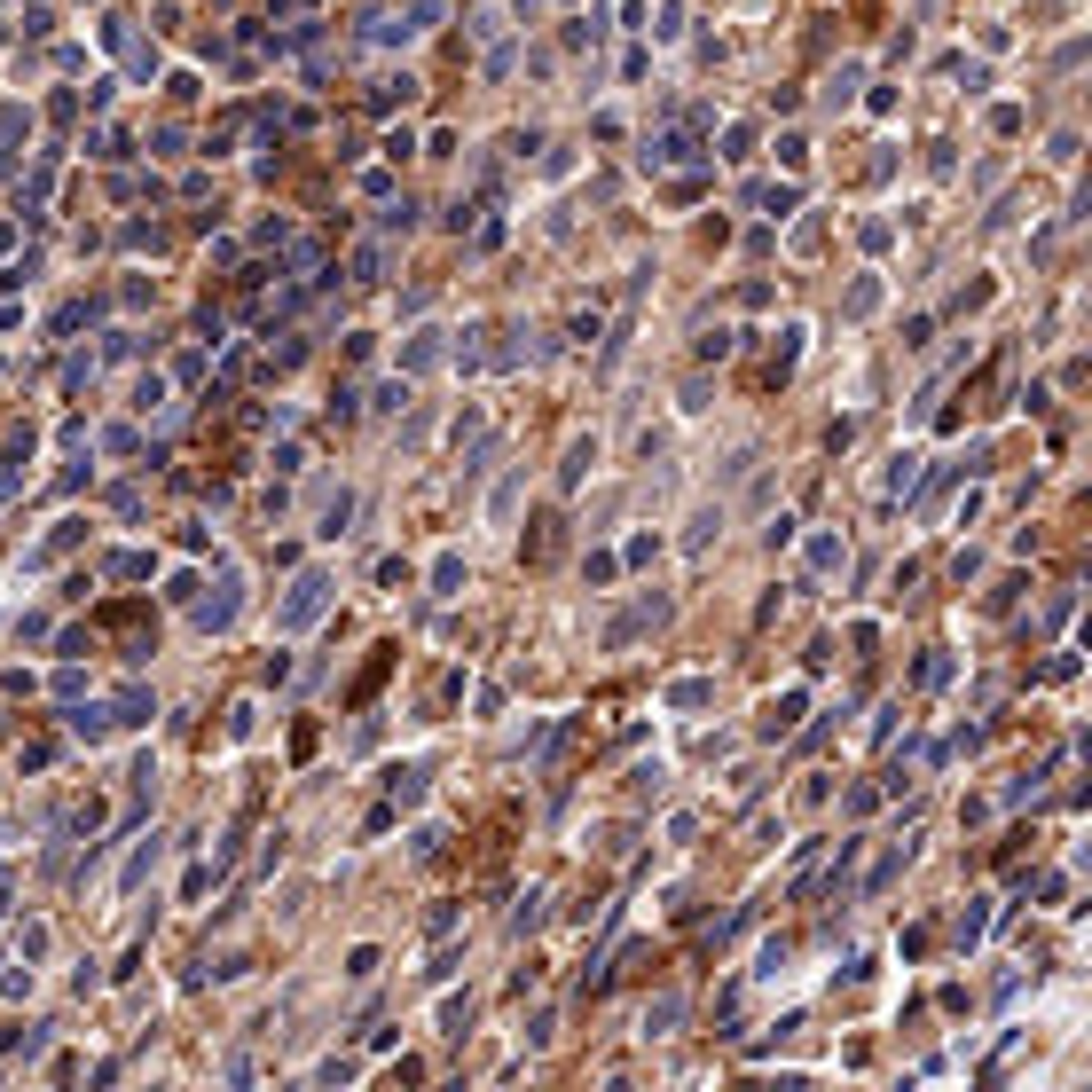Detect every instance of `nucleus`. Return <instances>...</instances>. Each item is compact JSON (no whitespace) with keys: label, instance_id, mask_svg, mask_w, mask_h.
Returning a JSON list of instances; mask_svg holds the SVG:
<instances>
[{"label":"nucleus","instance_id":"obj_4","mask_svg":"<svg viewBox=\"0 0 1092 1092\" xmlns=\"http://www.w3.org/2000/svg\"><path fill=\"white\" fill-rule=\"evenodd\" d=\"M676 1014H684V1006H676V998H660V1006H652V1014H645V1037H660V1029H668V1021H676Z\"/></svg>","mask_w":1092,"mask_h":1092},{"label":"nucleus","instance_id":"obj_3","mask_svg":"<svg viewBox=\"0 0 1092 1092\" xmlns=\"http://www.w3.org/2000/svg\"><path fill=\"white\" fill-rule=\"evenodd\" d=\"M700 700H707V684H700V676H684V684H668V707H700Z\"/></svg>","mask_w":1092,"mask_h":1092},{"label":"nucleus","instance_id":"obj_1","mask_svg":"<svg viewBox=\"0 0 1092 1092\" xmlns=\"http://www.w3.org/2000/svg\"><path fill=\"white\" fill-rule=\"evenodd\" d=\"M323 590H331V582H323V574H307V582L291 590V605H283V629H307V621L323 613Z\"/></svg>","mask_w":1092,"mask_h":1092},{"label":"nucleus","instance_id":"obj_2","mask_svg":"<svg viewBox=\"0 0 1092 1092\" xmlns=\"http://www.w3.org/2000/svg\"><path fill=\"white\" fill-rule=\"evenodd\" d=\"M597 464V440H574L566 448V464H558V488H582V472Z\"/></svg>","mask_w":1092,"mask_h":1092}]
</instances>
